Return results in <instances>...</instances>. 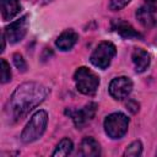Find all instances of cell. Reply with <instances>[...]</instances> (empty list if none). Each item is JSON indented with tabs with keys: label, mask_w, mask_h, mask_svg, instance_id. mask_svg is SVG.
Listing matches in <instances>:
<instances>
[{
	"label": "cell",
	"mask_w": 157,
	"mask_h": 157,
	"mask_svg": "<svg viewBox=\"0 0 157 157\" xmlns=\"http://www.w3.org/2000/svg\"><path fill=\"white\" fill-rule=\"evenodd\" d=\"M21 10L18 0H1V17L4 21L13 18Z\"/></svg>",
	"instance_id": "cell-14"
},
{
	"label": "cell",
	"mask_w": 157,
	"mask_h": 157,
	"mask_svg": "<svg viewBox=\"0 0 157 157\" xmlns=\"http://www.w3.org/2000/svg\"><path fill=\"white\" fill-rule=\"evenodd\" d=\"M77 39H78V34L74 29H66V31L61 32V34L56 38L55 45L60 50L66 52V50H70L76 44Z\"/></svg>",
	"instance_id": "cell-11"
},
{
	"label": "cell",
	"mask_w": 157,
	"mask_h": 157,
	"mask_svg": "<svg viewBox=\"0 0 157 157\" xmlns=\"http://www.w3.org/2000/svg\"><path fill=\"white\" fill-rule=\"evenodd\" d=\"M126 109H128L129 112H131L132 114H135V113H137V110H139V103H137L136 101H134V99H129V101L126 102Z\"/></svg>",
	"instance_id": "cell-20"
},
{
	"label": "cell",
	"mask_w": 157,
	"mask_h": 157,
	"mask_svg": "<svg viewBox=\"0 0 157 157\" xmlns=\"http://www.w3.org/2000/svg\"><path fill=\"white\" fill-rule=\"evenodd\" d=\"M131 59H132V63H134L136 72H144L150 66V61H151L150 54L146 50L141 49V48L134 49Z\"/></svg>",
	"instance_id": "cell-13"
},
{
	"label": "cell",
	"mask_w": 157,
	"mask_h": 157,
	"mask_svg": "<svg viewBox=\"0 0 157 157\" xmlns=\"http://www.w3.org/2000/svg\"><path fill=\"white\" fill-rule=\"evenodd\" d=\"M104 131L110 139H121L129 128V118L123 113H112L104 119Z\"/></svg>",
	"instance_id": "cell-4"
},
{
	"label": "cell",
	"mask_w": 157,
	"mask_h": 157,
	"mask_svg": "<svg viewBox=\"0 0 157 157\" xmlns=\"http://www.w3.org/2000/svg\"><path fill=\"white\" fill-rule=\"evenodd\" d=\"M141 153H142V144L137 140V141L131 142L126 147V150L124 152V156H128V157H137Z\"/></svg>",
	"instance_id": "cell-16"
},
{
	"label": "cell",
	"mask_w": 157,
	"mask_h": 157,
	"mask_svg": "<svg viewBox=\"0 0 157 157\" xmlns=\"http://www.w3.org/2000/svg\"><path fill=\"white\" fill-rule=\"evenodd\" d=\"M74 80L77 90L87 96L94 94L99 85V77L92 70L85 66H81L75 71Z\"/></svg>",
	"instance_id": "cell-3"
},
{
	"label": "cell",
	"mask_w": 157,
	"mask_h": 157,
	"mask_svg": "<svg viewBox=\"0 0 157 157\" xmlns=\"http://www.w3.org/2000/svg\"><path fill=\"white\" fill-rule=\"evenodd\" d=\"M47 123H48L47 112L42 110V109L36 112L32 115V118L29 119V121L27 123V125L25 126V129L21 134V140L25 144H29V142L38 140L45 131Z\"/></svg>",
	"instance_id": "cell-2"
},
{
	"label": "cell",
	"mask_w": 157,
	"mask_h": 157,
	"mask_svg": "<svg viewBox=\"0 0 157 157\" xmlns=\"http://www.w3.org/2000/svg\"><path fill=\"white\" fill-rule=\"evenodd\" d=\"M49 94V90L38 82H26L20 85L10 98V112L15 120L26 117L32 109L39 105Z\"/></svg>",
	"instance_id": "cell-1"
},
{
	"label": "cell",
	"mask_w": 157,
	"mask_h": 157,
	"mask_svg": "<svg viewBox=\"0 0 157 157\" xmlns=\"http://www.w3.org/2000/svg\"><path fill=\"white\" fill-rule=\"evenodd\" d=\"M78 153L83 157H97L101 155V146L93 137H85L80 144Z\"/></svg>",
	"instance_id": "cell-12"
},
{
	"label": "cell",
	"mask_w": 157,
	"mask_h": 157,
	"mask_svg": "<svg viewBox=\"0 0 157 157\" xmlns=\"http://www.w3.org/2000/svg\"><path fill=\"white\" fill-rule=\"evenodd\" d=\"M156 155H157V153H156Z\"/></svg>",
	"instance_id": "cell-22"
},
{
	"label": "cell",
	"mask_w": 157,
	"mask_h": 157,
	"mask_svg": "<svg viewBox=\"0 0 157 157\" xmlns=\"http://www.w3.org/2000/svg\"><path fill=\"white\" fill-rule=\"evenodd\" d=\"M0 63H1V83H6L11 80V69L5 59H1Z\"/></svg>",
	"instance_id": "cell-17"
},
{
	"label": "cell",
	"mask_w": 157,
	"mask_h": 157,
	"mask_svg": "<svg viewBox=\"0 0 157 157\" xmlns=\"http://www.w3.org/2000/svg\"><path fill=\"white\" fill-rule=\"evenodd\" d=\"M72 148H74L72 141L70 139L65 137V139H63L56 145V147H55V150H54V152L52 155L53 156H59V157H61V156H69L72 152Z\"/></svg>",
	"instance_id": "cell-15"
},
{
	"label": "cell",
	"mask_w": 157,
	"mask_h": 157,
	"mask_svg": "<svg viewBox=\"0 0 157 157\" xmlns=\"http://www.w3.org/2000/svg\"><path fill=\"white\" fill-rule=\"evenodd\" d=\"M156 11H157V9L153 4H146V5H144V6H141L136 10L135 16H136L137 21L144 27L151 28L157 23V20H156V16H155Z\"/></svg>",
	"instance_id": "cell-9"
},
{
	"label": "cell",
	"mask_w": 157,
	"mask_h": 157,
	"mask_svg": "<svg viewBox=\"0 0 157 157\" xmlns=\"http://www.w3.org/2000/svg\"><path fill=\"white\" fill-rule=\"evenodd\" d=\"M145 1H146L147 4H153V5L157 2V0H145Z\"/></svg>",
	"instance_id": "cell-21"
},
{
	"label": "cell",
	"mask_w": 157,
	"mask_h": 157,
	"mask_svg": "<svg viewBox=\"0 0 157 157\" xmlns=\"http://www.w3.org/2000/svg\"><path fill=\"white\" fill-rule=\"evenodd\" d=\"M131 0H109V4H108V7L113 11H118L123 7H125Z\"/></svg>",
	"instance_id": "cell-19"
},
{
	"label": "cell",
	"mask_w": 157,
	"mask_h": 157,
	"mask_svg": "<svg viewBox=\"0 0 157 157\" xmlns=\"http://www.w3.org/2000/svg\"><path fill=\"white\" fill-rule=\"evenodd\" d=\"M96 110H97V104L91 102L81 109H66L65 114H67L72 119V121L77 129H82L90 120L93 119Z\"/></svg>",
	"instance_id": "cell-6"
},
{
	"label": "cell",
	"mask_w": 157,
	"mask_h": 157,
	"mask_svg": "<svg viewBox=\"0 0 157 157\" xmlns=\"http://www.w3.org/2000/svg\"><path fill=\"white\" fill-rule=\"evenodd\" d=\"M112 28L118 32L123 38L131 39V38H142V36L126 21L124 20H114L112 22Z\"/></svg>",
	"instance_id": "cell-10"
},
{
	"label": "cell",
	"mask_w": 157,
	"mask_h": 157,
	"mask_svg": "<svg viewBox=\"0 0 157 157\" xmlns=\"http://www.w3.org/2000/svg\"><path fill=\"white\" fill-rule=\"evenodd\" d=\"M12 60H13L15 66H16L20 71H22V72L26 71V69H27V64H26V61H25V59H23V56H22L21 54H18V53L13 54Z\"/></svg>",
	"instance_id": "cell-18"
},
{
	"label": "cell",
	"mask_w": 157,
	"mask_h": 157,
	"mask_svg": "<svg viewBox=\"0 0 157 157\" xmlns=\"http://www.w3.org/2000/svg\"><path fill=\"white\" fill-rule=\"evenodd\" d=\"M109 94L114 99H124L132 91V81L126 76H119L110 81L109 83Z\"/></svg>",
	"instance_id": "cell-8"
},
{
	"label": "cell",
	"mask_w": 157,
	"mask_h": 157,
	"mask_svg": "<svg viewBox=\"0 0 157 157\" xmlns=\"http://www.w3.org/2000/svg\"><path fill=\"white\" fill-rule=\"evenodd\" d=\"M27 28H28V16H22L21 18L11 22L9 26L5 27L4 36L10 43L15 44L23 39V37L27 33Z\"/></svg>",
	"instance_id": "cell-7"
},
{
	"label": "cell",
	"mask_w": 157,
	"mask_h": 157,
	"mask_svg": "<svg viewBox=\"0 0 157 157\" xmlns=\"http://www.w3.org/2000/svg\"><path fill=\"white\" fill-rule=\"evenodd\" d=\"M115 53H117V49L112 42H101L92 52L90 60L96 67L104 70L110 65Z\"/></svg>",
	"instance_id": "cell-5"
}]
</instances>
